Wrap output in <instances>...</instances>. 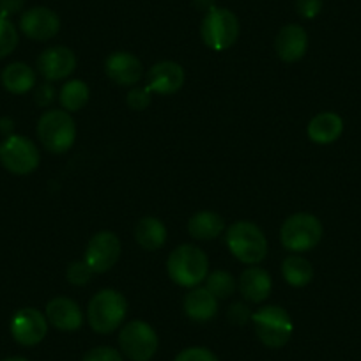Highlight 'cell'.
Here are the masks:
<instances>
[{"label":"cell","mask_w":361,"mask_h":361,"mask_svg":"<svg viewBox=\"0 0 361 361\" xmlns=\"http://www.w3.org/2000/svg\"><path fill=\"white\" fill-rule=\"evenodd\" d=\"M23 6H25V0H0V16L9 18L22 11Z\"/></svg>","instance_id":"cell-35"},{"label":"cell","mask_w":361,"mask_h":361,"mask_svg":"<svg viewBox=\"0 0 361 361\" xmlns=\"http://www.w3.org/2000/svg\"><path fill=\"white\" fill-rule=\"evenodd\" d=\"M2 85L11 94H27L36 85V73L25 62H13L2 71Z\"/></svg>","instance_id":"cell-21"},{"label":"cell","mask_w":361,"mask_h":361,"mask_svg":"<svg viewBox=\"0 0 361 361\" xmlns=\"http://www.w3.org/2000/svg\"><path fill=\"white\" fill-rule=\"evenodd\" d=\"M166 273L173 283L193 289L209 275V259L199 246L180 245L169 255Z\"/></svg>","instance_id":"cell-1"},{"label":"cell","mask_w":361,"mask_h":361,"mask_svg":"<svg viewBox=\"0 0 361 361\" xmlns=\"http://www.w3.org/2000/svg\"><path fill=\"white\" fill-rule=\"evenodd\" d=\"M82 361H123V354L114 347L99 345L90 349Z\"/></svg>","instance_id":"cell-30"},{"label":"cell","mask_w":361,"mask_h":361,"mask_svg":"<svg viewBox=\"0 0 361 361\" xmlns=\"http://www.w3.org/2000/svg\"><path fill=\"white\" fill-rule=\"evenodd\" d=\"M37 137L47 151L62 154L75 144L76 124L66 110H48L37 121Z\"/></svg>","instance_id":"cell-4"},{"label":"cell","mask_w":361,"mask_h":361,"mask_svg":"<svg viewBox=\"0 0 361 361\" xmlns=\"http://www.w3.org/2000/svg\"><path fill=\"white\" fill-rule=\"evenodd\" d=\"M193 4H195V8L202 9V11H211L213 8H216V0H193Z\"/></svg>","instance_id":"cell-36"},{"label":"cell","mask_w":361,"mask_h":361,"mask_svg":"<svg viewBox=\"0 0 361 361\" xmlns=\"http://www.w3.org/2000/svg\"><path fill=\"white\" fill-rule=\"evenodd\" d=\"M105 73L117 85L131 87L140 82L142 62L130 51H116L106 57Z\"/></svg>","instance_id":"cell-15"},{"label":"cell","mask_w":361,"mask_h":361,"mask_svg":"<svg viewBox=\"0 0 361 361\" xmlns=\"http://www.w3.org/2000/svg\"><path fill=\"white\" fill-rule=\"evenodd\" d=\"M47 319L61 331H76L83 324V314L78 303L62 296L48 301Z\"/></svg>","instance_id":"cell-16"},{"label":"cell","mask_w":361,"mask_h":361,"mask_svg":"<svg viewBox=\"0 0 361 361\" xmlns=\"http://www.w3.org/2000/svg\"><path fill=\"white\" fill-rule=\"evenodd\" d=\"M252 312H250V308L246 307L245 303H234L231 308H228V321L232 322V324H239V326H245L246 322L252 321Z\"/></svg>","instance_id":"cell-33"},{"label":"cell","mask_w":361,"mask_h":361,"mask_svg":"<svg viewBox=\"0 0 361 361\" xmlns=\"http://www.w3.org/2000/svg\"><path fill=\"white\" fill-rule=\"evenodd\" d=\"M185 83V69L173 61H161L147 73V89L161 96L176 94Z\"/></svg>","instance_id":"cell-14"},{"label":"cell","mask_w":361,"mask_h":361,"mask_svg":"<svg viewBox=\"0 0 361 361\" xmlns=\"http://www.w3.org/2000/svg\"><path fill=\"white\" fill-rule=\"evenodd\" d=\"M90 90L82 80H71L61 89V105L66 112H78L87 105Z\"/></svg>","instance_id":"cell-25"},{"label":"cell","mask_w":361,"mask_h":361,"mask_svg":"<svg viewBox=\"0 0 361 361\" xmlns=\"http://www.w3.org/2000/svg\"><path fill=\"white\" fill-rule=\"evenodd\" d=\"M238 289L241 296L250 303H262L269 298L273 282L266 269L259 266H250L239 276Z\"/></svg>","instance_id":"cell-18"},{"label":"cell","mask_w":361,"mask_h":361,"mask_svg":"<svg viewBox=\"0 0 361 361\" xmlns=\"http://www.w3.org/2000/svg\"><path fill=\"white\" fill-rule=\"evenodd\" d=\"M204 44L214 51H224L234 47L239 37V20L225 8H213L206 13L200 25Z\"/></svg>","instance_id":"cell-7"},{"label":"cell","mask_w":361,"mask_h":361,"mask_svg":"<svg viewBox=\"0 0 361 361\" xmlns=\"http://www.w3.org/2000/svg\"><path fill=\"white\" fill-rule=\"evenodd\" d=\"M225 243L232 255L243 264L255 266L267 255V241L264 232L252 221H235L225 232Z\"/></svg>","instance_id":"cell-2"},{"label":"cell","mask_w":361,"mask_h":361,"mask_svg":"<svg viewBox=\"0 0 361 361\" xmlns=\"http://www.w3.org/2000/svg\"><path fill=\"white\" fill-rule=\"evenodd\" d=\"M225 221L224 218L213 211H200L193 214L188 221V232L193 239L199 241H209L216 239L224 232Z\"/></svg>","instance_id":"cell-22"},{"label":"cell","mask_w":361,"mask_h":361,"mask_svg":"<svg viewBox=\"0 0 361 361\" xmlns=\"http://www.w3.org/2000/svg\"><path fill=\"white\" fill-rule=\"evenodd\" d=\"M135 239L147 252L159 250L166 241V227L161 220L154 216L142 218L135 228Z\"/></svg>","instance_id":"cell-23"},{"label":"cell","mask_w":361,"mask_h":361,"mask_svg":"<svg viewBox=\"0 0 361 361\" xmlns=\"http://www.w3.org/2000/svg\"><path fill=\"white\" fill-rule=\"evenodd\" d=\"M121 350L131 361H149L158 350V335L144 321H131L119 333Z\"/></svg>","instance_id":"cell-9"},{"label":"cell","mask_w":361,"mask_h":361,"mask_svg":"<svg viewBox=\"0 0 361 361\" xmlns=\"http://www.w3.org/2000/svg\"><path fill=\"white\" fill-rule=\"evenodd\" d=\"M324 228L321 220L310 213H296L283 221L280 228L282 245L289 252L300 253L315 248L321 243Z\"/></svg>","instance_id":"cell-6"},{"label":"cell","mask_w":361,"mask_h":361,"mask_svg":"<svg viewBox=\"0 0 361 361\" xmlns=\"http://www.w3.org/2000/svg\"><path fill=\"white\" fill-rule=\"evenodd\" d=\"M252 322L260 342L271 349H279V347L286 345L294 331L290 315L276 305H267V307L259 308L252 315Z\"/></svg>","instance_id":"cell-5"},{"label":"cell","mask_w":361,"mask_h":361,"mask_svg":"<svg viewBox=\"0 0 361 361\" xmlns=\"http://www.w3.org/2000/svg\"><path fill=\"white\" fill-rule=\"evenodd\" d=\"M308 48V34L301 25H286L280 29L275 39L276 55L283 62H296L307 54Z\"/></svg>","instance_id":"cell-17"},{"label":"cell","mask_w":361,"mask_h":361,"mask_svg":"<svg viewBox=\"0 0 361 361\" xmlns=\"http://www.w3.org/2000/svg\"><path fill=\"white\" fill-rule=\"evenodd\" d=\"M39 149L30 138L22 135H9L0 144V163L8 172L16 176L32 173L39 166Z\"/></svg>","instance_id":"cell-8"},{"label":"cell","mask_w":361,"mask_h":361,"mask_svg":"<svg viewBox=\"0 0 361 361\" xmlns=\"http://www.w3.org/2000/svg\"><path fill=\"white\" fill-rule=\"evenodd\" d=\"M76 57L69 48L51 47L44 50L37 59V69L41 76L48 82H59L64 80L75 71Z\"/></svg>","instance_id":"cell-13"},{"label":"cell","mask_w":361,"mask_h":361,"mask_svg":"<svg viewBox=\"0 0 361 361\" xmlns=\"http://www.w3.org/2000/svg\"><path fill=\"white\" fill-rule=\"evenodd\" d=\"M151 96L152 92L147 87H135V89H131L130 92H128L126 103L131 110L142 112V110H145L151 105Z\"/></svg>","instance_id":"cell-29"},{"label":"cell","mask_w":361,"mask_h":361,"mask_svg":"<svg viewBox=\"0 0 361 361\" xmlns=\"http://www.w3.org/2000/svg\"><path fill=\"white\" fill-rule=\"evenodd\" d=\"M128 312V301L119 290L103 289L90 300L87 308V319L96 333H112L123 324Z\"/></svg>","instance_id":"cell-3"},{"label":"cell","mask_w":361,"mask_h":361,"mask_svg":"<svg viewBox=\"0 0 361 361\" xmlns=\"http://www.w3.org/2000/svg\"><path fill=\"white\" fill-rule=\"evenodd\" d=\"M2 361H29V360H25V357L15 356V357H8V360H2Z\"/></svg>","instance_id":"cell-37"},{"label":"cell","mask_w":361,"mask_h":361,"mask_svg":"<svg viewBox=\"0 0 361 361\" xmlns=\"http://www.w3.org/2000/svg\"><path fill=\"white\" fill-rule=\"evenodd\" d=\"M18 47V30L9 18L0 16V59L8 57Z\"/></svg>","instance_id":"cell-27"},{"label":"cell","mask_w":361,"mask_h":361,"mask_svg":"<svg viewBox=\"0 0 361 361\" xmlns=\"http://www.w3.org/2000/svg\"><path fill=\"white\" fill-rule=\"evenodd\" d=\"M296 9L305 20H314L322 11V0H296Z\"/></svg>","instance_id":"cell-32"},{"label":"cell","mask_w":361,"mask_h":361,"mask_svg":"<svg viewBox=\"0 0 361 361\" xmlns=\"http://www.w3.org/2000/svg\"><path fill=\"white\" fill-rule=\"evenodd\" d=\"M121 257V241L114 232L103 231L90 238L85 250V262L94 273H106Z\"/></svg>","instance_id":"cell-10"},{"label":"cell","mask_w":361,"mask_h":361,"mask_svg":"<svg viewBox=\"0 0 361 361\" xmlns=\"http://www.w3.org/2000/svg\"><path fill=\"white\" fill-rule=\"evenodd\" d=\"M173 361H220L216 354L211 353L206 347H190L179 353Z\"/></svg>","instance_id":"cell-31"},{"label":"cell","mask_w":361,"mask_h":361,"mask_svg":"<svg viewBox=\"0 0 361 361\" xmlns=\"http://www.w3.org/2000/svg\"><path fill=\"white\" fill-rule=\"evenodd\" d=\"M308 138L319 145H328L338 140L343 133V121L335 112H321L310 121L307 128Z\"/></svg>","instance_id":"cell-19"},{"label":"cell","mask_w":361,"mask_h":361,"mask_svg":"<svg viewBox=\"0 0 361 361\" xmlns=\"http://www.w3.org/2000/svg\"><path fill=\"white\" fill-rule=\"evenodd\" d=\"M94 271L90 269L89 264L85 260H76V262H71L68 266V271H66V279H68L69 283L73 286H85L89 283V280L92 279Z\"/></svg>","instance_id":"cell-28"},{"label":"cell","mask_w":361,"mask_h":361,"mask_svg":"<svg viewBox=\"0 0 361 361\" xmlns=\"http://www.w3.org/2000/svg\"><path fill=\"white\" fill-rule=\"evenodd\" d=\"M55 99V89L50 82L43 83L36 90V103L39 106H50Z\"/></svg>","instance_id":"cell-34"},{"label":"cell","mask_w":361,"mask_h":361,"mask_svg":"<svg viewBox=\"0 0 361 361\" xmlns=\"http://www.w3.org/2000/svg\"><path fill=\"white\" fill-rule=\"evenodd\" d=\"M20 30L32 41H48L61 30V20L51 9L32 8L20 18Z\"/></svg>","instance_id":"cell-12"},{"label":"cell","mask_w":361,"mask_h":361,"mask_svg":"<svg viewBox=\"0 0 361 361\" xmlns=\"http://www.w3.org/2000/svg\"><path fill=\"white\" fill-rule=\"evenodd\" d=\"M185 314L192 321L206 322L218 314V300L206 287H193L185 298Z\"/></svg>","instance_id":"cell-20"},{"label":"cell","mask_w":361,"mask_h":361,"mask_svg":"<svg viewBox=\"0 0 361 361\" xmlns=\"http://www.w3.org/2000/svg\"><path fill=\"white\" fill-rule=\"evenodd\" d=\"M48 333V319L36 308H22L11 319V335L20 345L32 347L43 342Z\"/></svg>","instance_id":"cell-11"},{"label":"cell","mask_w":361,"mask_h":361,"mask_svg":"<svg viewBox=\"0 0 361 361\" xmlns=\"http://www.w3.org/2000/svg\"><path fill=\"white\" fill-rule=\"evenodd\" d=\"M206 289L213 294L216 300H228L238 289V282L228 271H213L206 279Z\"/></svg>","instance_id":"cell-26"},{"label":"cell","mask_w":361,"mask_h":361,"mask_svg":"<svg viewBox=\"0 0 361 361\" xmlns=\"http://www.w3.org/2000/svg\"><path fill=\"white\" fill-rule=\"evenodd\" d=\"M282 275L293 287H305L314 279V267L300 255H289L282 262Z\"/></svg>","instance_id":"cell-24"}]
</instances>
